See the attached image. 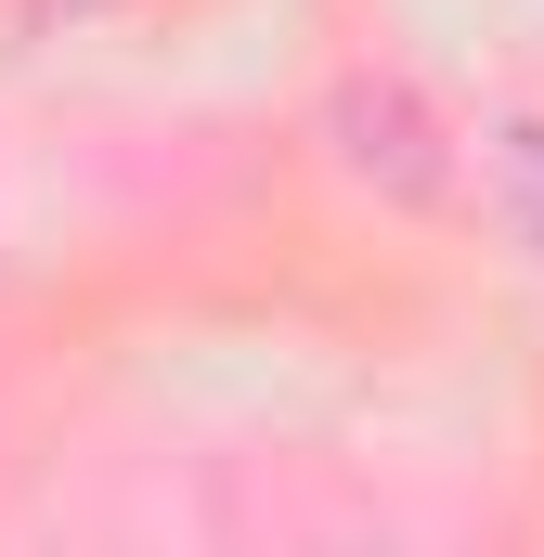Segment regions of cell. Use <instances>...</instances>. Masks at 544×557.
Segmentation results:
<instances>
[{
	"label": "cell",
	"instance_id": "1",
	"mask_svg": "<svg viewBox=\"0 0 544 557\" xmlns=\"http://www.w3.org/2000/svg\"><path fill=\"white\" fill-rule=\"evenodd\" d=\"M493 182H506V208H519V234L544 247V131H506V143H493Z\"/></svg>",
	"mask_w": 544,
	"mask_h": 557
}]
</instances>
